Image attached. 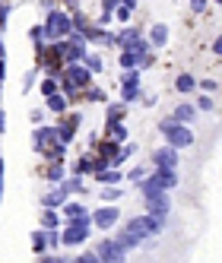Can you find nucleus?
Wrapping results in <instances>:
<instances>
[{"label":"nucleus","instance_id":"nucleus-1","mask_svg":"<svg viewBox=\"0 0 222 263\" xmlns=\"http://www.w3.org/2000/svg\"><path fill=\"white\" fill-rule=\"evenodd\" d=\"M162 229H165V222L150 216V213H146V216H134V219L124 222V232L118 235V241H121L124 251H134V248H143L146 238H156Z\"/></svg>","mask_w":222,"mask_h":263},{"label":"nucleus","instance_id":"nucleus-2","mask_svg":"<svg viewBox=\"0 0 222 263\" xmlns=\"http://www.w3.org/2000/svg\"><path fill=\"white\" fill-rule=\"evenodd\" d=\"M137 187H140L143 200L146 197H156V194H169L172 187H178V172H175V168H153V175L150 178L143 175L137 181Z\"/></svg>","mask_w":222,"mask_h":263},{"label":"nucleus","instance_id":"nucleus-3","mask_svg":"<svg viewBox=\"0 0 222 263\" xmlns=\"http://www.w3.org/2000/svg\"><path fill=\"white\" fill-rule=\"evenodd\" d=\"M159 134L165 137V143L175 146V149L194 146V130H191V124H178L172 118H165V121H159Z\"/></svg>","mask_w":222,"mask_h":263},{"label":"nucleus","instance_id":"nucleus-4","mask_svg":"<svg viewBox=\"0 0 222 263\" xmlns=\"http://www.w3.org/2000/svg\"><path fill=\"white\" fill-rule=\"evenodd\" d=\"M42 32H45V42H61V39H67V35L73 32L70 29V13L67 10H48V16H45V23H42Z\"/></svg>","mask_w":222,"mask_h":263},{"label":"nucleus","instance_id":"nucleus-5","mask_svg":"<svg viewBox=\"0 0 222 263\" xmlns=\"http://www.w3.org/2000/svg\"><path fill=\"white\" fill-rule=\"evenodd\" d=\"M92 235V222L89 216H80V219H70L64 229H61V244L64 248H83Z\"/></svg>","mask_w":222,"mask_h":263},{"label":"nucleus","instance_id":"nucleus-6","mask_svg":"<svg viewBox=\"0 0 222 263\" xmlns=\"http://www.w3.org/2000/svg\"><path fill=\"white\" fill-rule=\"evenodd\" d=\"M118 64H121V70H146V67L156 64V58H153V51H131V48H121Z\"/></svg>","mask_w":222,"mask_h":263},{"label":"nucleus","instance_id":"nucleus-7","mask_svg":"<svg viewBox=\"0 0 222 263\" xmlns=\"http://www.w3.org/2000/svg\"><path fill=\"white\" fill-rule=\"evenodd\" d=\"M96 257H99V263H124L127 251L121 248L118 238H102L99 248H96Z\"/></svg>","mask_w":222,"mask_h":263},{"label":"nucleus","instance_id":"nucleus-8","mask_svg":"<svg viewBox=\"0 0 222 263\" xmlns=\"http://www.w3.org/2000/svg\"><path fill=\"white\" fill-rule=\"evenodd\" d=\"M118 219H121V210L115 203H105V206H99L96 213H92V229H99V232H108V229H115L118 225Z\"/></svg>","mask_w":222,"mask_h":263},{"label":"nucleus","instance_id":"nucleus-9","mask_svg":"<svg viewBox=\"0 0 222 263\" xmlns=\"http://www.w3.org/2000/svg\"><path fill=\"white\" fill-rule=\"evenodd\" d=\"M143 89H140V70H124V80H121V102L131 105V102H140Z\"/></svg>","mask_w":222,"mask_h":263},{"label":"nucleus","instance_id":"nucleus-10","mask_svg":"<svg viewBox=\"0 0 222 263\" xmlns=\"http://www.w3.org/2000/svg\"><path fill=\"white\" fill-rule=\"evenodd\" d=\"M80 124H83V115H80V111H73V115H67V111H64V121L58 124V140H61L64 146H70L73 137H77V130H80Z\"/></svg>","mask_w":222,"mask_h":263},{"label":"nucleus","instance_id":"nucleus-11","mask_svg":"<svg viewBox=\"0 0 222 263\" xmlns=\"http://www.w3.org/2000/svg\"><path fill=\"white\" fill-rule=\"evenodd\" d=\"M153 168H178V149L165 143L162 149L153 153Z\"/></svg>","mask_w":222,"mask_h":263},{"label":"nucleus","instance_id":"nucleus-12","mask_svg":"<svg viewBox=\"0 0 222 263\" xmlns=\"http://www.w3.org/2000/svg\"><path fill=\"white\" fill-rule=\"evenodd\" d=\"M146 213L165 222V219H169V194H156V197H146Z\"/></svg>","mask_w":222,"mask_h":263},{"label":"nucleus","instance_id":"nucleus-13","mask_svg":"<svg viewBox=\"0 0 222 263\" xmlns=\"http://www.w3.org/2000/svg\"><path fill=\"white\" fill-rule=\"evenodd\" d=\"M58 210L64 213V219H67V222H70V219H80V216H89V210H86V206H83V203H77V200H70V197H67V200L58 206Z\"/></svg>","mask_w":222,"mask_h":263},{"label":"nucleus","instance_id":"nucleus-14","mask_svg":"<svg viewBox=\"0 0 222 263\" xmlns=\"http://www.w3.org/2000/svg\"><path fill=\"white\" fill-rule=\"evenodd\" d=\"M86 42H96V45H111V42H115V35H111L105 26H96V23H92V26H89V32H86Z\"/></svg>","mask_w":222,"mask_h":263},{"label":"nucleus","instance_id":"nucleus-15","mask_svg":"<svg viewBox=\"0 0 222 263\" xmlns=\"http://www.w3.org/2000/svg\"><path fill=\"white\" fill-rule=\"evenodd\" d=\"M67 197H70V194H67L64 187L58 184V187H51L48 194H42V206H51V210H58V206H61V203H64Z\"/></svg>","mask_w":222,"mask_h":263},{"label":"nucleus","instance_id":"nucleus-16","mask_svg":"<svg viewBox=\"0 0 222 263\" xmlns=\"http://www.w3.org/2000/svg\"><path fill=\"white\" fill-rule=\"evenodd\" d=\"M150 48H162V45H169V26L165 23H156L153 29H150Z\"/></svg>","mask_w":222,"mask_h":263},{"label":"nucleus","instance_id":"nucleus-17","mask_svg":"<svg viewBox=\"0 0 222 263\" xmlns=\"http://www.w3.org/2000/svg\"><path fill=\"white\" fill-rule=\"evenodd\" d=\"M105 137L115 140V143H124L127 140V124L124 121H105Z\"/></svg>","mask_w":222,"mask_h":263},{"label":"nucleus","instance_id":"nucleus-18","mask_svg":"<svg viewBox=\"0 0 222 263\" xmlns=\"http://www.w3.org/2000/svg\"><path fill=\"white\" fill-rule=\"evenodd\" d=\"M58 184L64 187L67 194H86V191H89V187H83V175H70V178L64 175V178H61Z\"/></svg>","mask_w":222,"mask_h":263},{"label":"nucleus","instance_id":"nucleus-19","mask_svg":"<svg viewBox=\"0 0 222 263\" xmlns=\"http://www.w3.org/2000/svg\"><path fill=\"white\" fill-rule=\"evenodd\" d=\"M92 175H96V181L105 187V184H121L124 181V175L118 172V168H99V172H92Z\"/></svg>","mask_w":222,"mask_h":263},{"label":"nucleus","instance_id":"nucleus-20","mask_svg":"<svg viewBox=\"0 0 222 263\" xmlns=\"http://www.w3.org/2000/svg\"><path fill=\"white\" fill-rule=\"evenodd\" d=\"M194 118H197V108H194V105H188V102L178 105V108L172 111V121H178V124H191Z\"/></svg>","mask_w":222,"mask_h":263},{"label":"nucleus","instance_id":"nucleus-21","mask_svg":"<svg viewBox=\"0 0 222 263\" xmlns=\"http://www.w3.org/2000/svg\"><path fill=\"white\" fill-rule=\"evenodd\" d=\"M45 102H48V111H54V115H64V111L70 108V99L64 96V92H54V96H48Z\"/></svg>","mask_w":222,"mask_h":263},{"label":"nucleus","instance_id":"nucleus-22","mask_svg":"<svg viewBox=\"0 0 222 263\" xmlns=\"http://www.w3.org/2000/svg\"><path fill=\"white\" fill-rule=\"evenodd\" d=\"M175 89L181 92V96H191V92L197 89V80L191 77V73H178V77H175Z\"/></svg>","mask_w":222,"mask_h":263},{"label":"nucleus","instance_id":"nucleus-23","mask_svg":"<svg viewBox=\"0 0 222 263\" xmlns=\"http://www.w3.org/2000/svg\"><path fill=\"white\" fill-rule=\"evenodd\" d=\"M80 64H83L89 73H102V67H105V64H102V54H99V51H86Z\"/></svg>","mask_w":222,"mask_h":263},{"label":"nucleus","instance_id":"nucleus-24","mask_svg":"<svg viewBox=\"0 0 222 263\" xmlns=\"http://www.w3.org/2000/svg\"><path fill=\"white\" fill-rule=\"evenodd\" d=\"M80 102H108V96H105V89H99V86H86L83 92H80Z\"/></svg>","mask_w":222,"mask_h":263},{"label":"nucleus","instance_id":"nucleus-25","mask_svg":"<svg viewBox=\"0 0 222 263\" xmlns=\"http://www.w3.org/2000/svg\"><path fill=\"white\" fill-rule=\"evenodd\" d=\"M92 172H96V156L92 153H86L77 165H73V175H92Z\"/></svg>","mask_w":222,"mask_h":263},{"label":"nucleus","instance_id":"nucleus-26","mask_svg":"<svg viewBox=\"0 0 222 263\" xmlns=\"http://www.w3.org/2000/svg\"><path fill=\"white\" fill-rule=\"evenodd\" d=\"M45 178H48L51 184H58V181L64 178V159H54V162L45 168Z\"/></svg>","mask_w":222,"mask_h":263},{"label":"nucleus","instance_id":"nucleus-27","mask_svg":"<svg viewBox=\"0 0 222 263\" xmlns=\"http://www.w3.org/2000/svg\"><path fill=\"white\" fill-rule=\"evenodd\" d=\"M32 251L35 254H45L48 251V232L45 229H35L32 232Z\"/></svg>","mask_w":222,"mask_h":263},{"label":"nucleus","instance_id":"nucleus-28","mask_svg":"<svg viewBox=\"0 0 222 263\" xmlns=\"http://www.w3.org/2000/svg\"><path fill=\"white\" fill-rule=\"evenodd\" d=\"M42 229H61V216L51 206H45V213H42Z\"/></svg>","mask_w":222,"mask_h":263},{"label":"nucleus","instance_id":"nucleus-29","mask_svg":"<svg viewBox=\"0 0 222 263\" xmlns=\"http://www.w3.org/2000/svg\"><path fill=\"white\" fill-rule=\"evenodd\" d=\"M124 197V187H115V184H105V191H102V200L105 203H118Z\"/></svg>","mask_w":222,"mask_h":263},{"label":"nucleus","instance_id":"nucleus-30","mask_svg":"<svg viewBox=\"0 0 222 263\" xmlns=\"http://www.w3.org/2000/svg\"><path fill=\"white\" fill-rule=\"evenodd\" d=\"M39 89H42V96H45V99L54 96V92H61V89H58V77H48V73H45V80H42Z\"/></svg>","mask_w":222,"mask_h":263},{"label":"nucleus","instance_id":"nucleus-31","mask_svg":"<svg viewBox=\"0 0 222 263\" xmlns=\"http://www.w3.org/2000/svg\"><path fill=\"white\" fill-rule=\"evenodd\" d=\"M124 108H127L124 102H115V105H108V118H105V121H124V115H127Z\"/></svg>","mask_w":222,"mask_h":263},{"label":"nucleus","instance_id":"nucleus-32","mask_svg":"<svg viewBox=\"0 0 222 263\" xmlns=\"http://www.w3.org/2000/svg\"><path fill=\"white\" fill-rule=\"evenodd\" d=\"M197 111H216V102H213L210 96H200V99H197Z\"/></svg>","mask_w":222,"mask_h":263},{"label":"nucleus","instance_id":"nucleus-33","mask_svg":"<svg viewBox=\"0 0 222 263\" xmlns=\"http://www.w3.org/2000/svg\"><path fill=\"white\" fill-rule=\"evenodd\" d=\"M143 175H146V165H134V168H131V172H127V178H131L134 184H137V181H140Z\"/></svg>","mask_w":222,"mask_h":263},{"label":"nucleus","instance_id":"nucleus-34","mask_svg":"<svg viewBox=\"0 0 222 263\" xmlns=\"http://www.w3.org/2000/svg\"><path fill=\"white\" fill-rule=\"evenodd\" d=\"M197 89H203L207 96H213V92L219 89V83H216V80H203V83H197Z\"/></svg>","mask_w":222,"mask_h":263},{"label":"nucleus","instance_id":"nucleus-35","mask_svg":"<svg viewBox=\"0 0 222 263\" xmlns=\"http://www.w3.org/2000/svg\"><path fill=\"white\" fill-rule=\"evenodd\" d=\"M77 263H99V257H96V251H83L77 257Z\"/></svg>","mask_w":222,"mask_h":263},{"label":"nucleus","instance_id":"nucleus-36","mask_svg":"<svg viewBox=\"0 0 222 263\" xmlns=\"http://www.w3.org/2000/svg\"><path fill=\"white\" fill-rule=\"evenodd\" d=\"M207 7H210V0H191V10H194V13H203Z\"/></svg>","mask_w":222,"mask_h":263},{"label":"nucleus","instance_id":"nucleus-37","mask_svg":"<svg viewBox=\"0 0 222 263\" xmlns=\"http://www.w3.org/2000/svg\"><path fill=\"white\" fill-rule=\"evenodd\" d=\"M32 83H35V70H32V73H26V80H23V92H29V89H32Z\"/></svg>","mask_w":222,"mask_h":263},{"label":"nucleus","instance_id":"nucleus-38","mask_svg":"<svg viewBox=\"0 0 222 263\" xmlns=\"http://www.w3.org/2000/svg\"><path fill=\"white\" fill-rule=\"evenodd\" d=\"M32 124H45V111H32Z\"/></svg>","mask_w":222,"mask_h":263},{"label":"nucleus","instance_id":"nucleus-39","mask_svg":"<svg viewBox=\"0 0 222 263\" xmlns=\"http://www.w3.org/2000/svg\"><path fill=\"white\" fill-rule=\"evenodd\" d=\"M54 7H58V0H42V10H45V13L54 10Z\"/></svg>","mask_w":222,"mask_h":263},{"label":"nucleus","instance_id":"nucleus-40","mask_svg":"<svg viewBox=\"0 0 222 263\" xmlns=\"http://www.w3.org/2000/svg\"><path fill=\"white\" fill-rule=\"evenodd\" d=\"M64 4H67V7L73 10V7H80V0H64Z\"/></svg>","mask_w":222,"mask_h":263},{"label":"nucleus","instance_id":"nucleus-41","mask_svg":"<svg viewBox=\"0 0 222 263\" xmlns=\"http://www.w3.org/2000/svg\"><path fill=\"white\" fill-rule=\"evenodd\" d=\"M0 200H4V178H0Z\"/></svg>","mask_w":222,"mask_h":263},{"label":"nucleus","instance_id":"nucleus-42","mask_svg":"<svg viewBox=\"0 0 222 263\" xmlns=\"http://www.w3.org/2000/svg\"><path fill=\"white\" fill-rule=\"evenodd\" d=\"M0 178H4V159H0Z\"/></svg>","mask_w":222,"mask_h":263}]
</instances>
